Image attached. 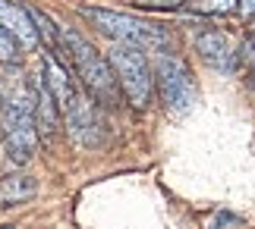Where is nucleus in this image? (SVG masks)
Wrapping results in <instances>:
<instances>
[{"instance_id": "obj_1", "label": "nucleus", "mask_w": 255, "mask_h": 229, "mask_svg": "<svg viewBox=\"0 0 255 229\" xmlns=\"http://www.w3.org/2000/svg\"><path fill=\"white\" fill-rule=\"evenodd\" d=\"M57 51L63 54V60H66V63H70V69H73V76L82 82V88L88 91V97H92L98 107H114L117 101H120V88H117V78H114V73H111L107 57L98 54L79 32L60 28ZM57 51H54V54H57Z\"/></svg>"}, {"instance_id": "obj_2", "label": "nucleus", "mask_w": 255, "mask_h": 229, "mask_svg": "<svg viewBox=\"0 0 255 229\" xmlns=\"http://www.w3.org/2000/svg\"><path fill=\"white\" fill-rule=\"evenodd\" d=\"M82 16L98 35L111 38L114 44H129L145 54L173 51V32L161 22H151V19H142L132 13H120V9H104V6L82 9Z\"/></svg>"}, {"instance_id": "obj_3", "label": "nucleus", "mask_w": 255, "mask_h": 229, "mask_svg": "<svg viewBox=\"0 0 255 229\" xmlns=\"http://www.w3.org/2000/svg\"><path fill=\"white\" fill-rule=\"evenodd\" d=\"M3 148L13 163H28L38 148V126H35V94L32 88L19 82L16 91L3 104Z\"/></svg>"}, {"instance_id": "obj_4", "label": "nucleus", "mask_w": 255, "mask_h": 229, "mask_svg": "<svg viewBox=\"0 0 255 229\" xmlns=\"http://www.w3.org/2000/svg\"><path fill=\"white\" fill-rule=\"evenodd\" d=\"M151 63V85L158 88L161 101L173 113H189L195 107V82L192 73L173 51H158Z\"/></svg>"}, {"instance_id": "obj_5", "label": "nucleus", "mask_w": 255, "mask_h": 229, "mask_svg": "<svg viewBox=\"0 0 255 229\" xmlns=\"http://www.w3.org/2000/svg\"><path fill=\"white\" fill-rule=\"evenodd\" d=\"M107 63H111V73H114L117 88L123 91V97L135 110H145V107L151 104V91H154L151 63H148V57H145V51L129 47V44H114Z\"/></svg>"}, {"instance_id": "obj_6", "label": "nucleus", "mask_w": 255, "mask_h": 229, "mask_svg": "<svg viewBox=\"0 0 255 229\" xmlns=\"http://www.w3.org/2000/svg\"><path fill=\"white\" fill-rule=\"evenodd\" d=\"M60 119L66 123V132H70V138L79 148L98 151V148H104L111 142V126H107L101 107H98L92 97H85L82 91L73 97V104L60 113Z\"/></svg>"}, {"instance_id": "obj_7", "label": "nucleus", "mask_w": 255, "mask_h": 229, "mask_svg": "<svg viewBox=\"0 0 255 229\" xmlns=\"http://www.w3.org/2000/svg\"><path fill=\"white\" fill-rule=\"evenodd\" d=\"M0 28L16 41L19 51H35L38 44V28L32 22V13L19 6L16 0H0Z\"/></svg>"}, {"instance_id": "obj_8", "label": "nucleus", "mask_w": 255, "mask_h": 229, "mask_svg": "<svg viewBox=\"0 0 255 229\" xmlns=\"http://www.w3.org/2000/svg\"><path fill=\"white\" fill-rule=\"evenodd\" d=\"M44 88H47V94L54 97V104H57V110H66V107L73 104V97L79 94L76 91V82H73V76H70V69H66V63H60L54 54H44Z\"/></svg>"}, {"instance_id": "obj_9", "label": "nucleus", "mask_w": 255, "mask_h": 229, "mask_svg": "<svg viewBox=\"0 0 255 229\" xmlns=\"http://www.w3.org/2000/svg\"><path fill=\"white\" fill-rule=\"evenodd\" d=\"M195 51H199V57L208 66L233 69V41L221 28H205V32L195 35Z\"/></svg>"}, {"instance_id": "obj_10", "label": "nucleus", "mask_w": 255, "mask_h": 229, "mask_svg": "<svg viewBox=\"0 0 255 229\" xmlns=\"http://www.w3.org/2000/svg\"><path fill=\"white\" fill-rule=\"evenodd\" d=\"M38 195V182L35 176H25V173H13V176H3L0 179V207H16V204H25Z\"/></svg>"}, {"instance_id": "obj_11", "label": "nucleus", "mask_w": 255, "mask_h": 229, "mask_svg": "<svg viewBox=\"0 0 255 229\" xmlns=\"http://www.w3.org/2000/svg\"><path fill=\"white\" fill-rule=\"evenodd\" d=\"M192 13H202V16H230V13H237V0H192Z\"/></svg>"}, {"instance_id": "obj_12", "label": "nucleus", "mask_w": 255, "mask_h": 229, "mask_svg": "<svg viewBox=\"0 0 255 229\" xmlns=\"http://www.w3.org/2000/svg\"><path fill=\"white\" fill-rule=\"evenodd\" d=\"M255 63V32H249L246 35V41L240 44V51L233 54V69H243V66H252Z\"/></svg>"}, {"instance_id": "obj_13", "label": "nucleus", "mask_w": 255, "mask_h": 229, "mask_svg": "<svg viewBox=\"0 0 255 229\" xmlns=\"http://www.w3.org/2000/svg\"><path fill=\"white\" fill-rule=\"evenodd\" d=\"M19 57V47H16V41L9 38L3 28H0V63H13V60Z\"/></svg>"}, {"instance_id": "obj_14", "label": "nucleus", "mask_w": 255, "mask_h": 229, "mask_svg": "<svg viewBox=\"0 0 255 229\" xmlns=\"http://www.w3.org/2000/svg\"><path fill=\"white\" fill-rule=\"evenodd\" d=\"M237 9H240L246 19H252V16H255V0H237Z\"/></svg>"}, {"instance_id": "obj_15", "label": "nucleus", "mask_w": 255, "mask_h": 229, "mask_svg": "<svg viewBox=\"0 0 255 229\" xmlns=\"http://www.w3.org/2000/svg\"><path fill=\"white\" fill-rule=\"evenodd\" d=\"M249 88H255V63L249 66Z\"/></svg>"}, {"instance_id": "obj_16", "label": "nucleus", "mask_w": 255, "mask_h": 229, "mask_svg": "<svg viewBox=\"0 0 255 229\" xmlns=\"http://www.w3.org/2000/svg\"><path fill=\"white\" fill-rule=\"evenodd\" d=\"M0 229H16V226H0Z\"/></svg>"}]
</instances>
